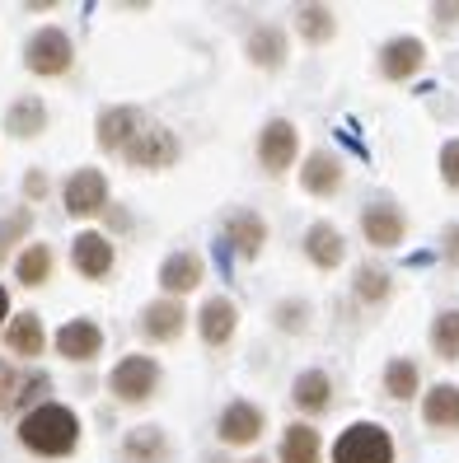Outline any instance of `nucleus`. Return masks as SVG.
<instances>
[{"label": "nucleus", "mask_w": 459, "mask_h": 463, "mask_svg": "<svg viewBox=\"0 0 459 463\" xmlns=\"http://www.w3.org/2000/svg\"><path fill=\"white\" fill-rule=\"evenodd\" d=\"M333 463H394V440L385 426L375 421H357L338 435L333 445Z\"/></svg>", "instance_id": "f03ea898"}, {"label": "nucleus", "mask_w": 459, "mask_h": 463, "mask_svg": "<svg viewBox=\"0 0 459 463\" xmlns=\"http://www.w3.org/2000/svg\"><path fill=\"white\" fill-rule=\"evenodd\" d=\"M305 318H310L305 299H282V305H277V328H282V333H301Z\"/></svg>", "instance_id": "2f4dec72"}, {"label": "nucleus", "mask_w": 459, "mask_h": 463, "mask_svg": "<svg viewBox=\"0 0 459 463\" xmlns=\"http://www.w3.org/2000/svg\"><path fill=\"white\" fill-rule=\"evenodd\" d=\"M295 29H301L305 43L319 47V43H329L338 33V19H333L329 5H301V10H295Z\"/></svg>", "instance_id": "bb28decb"}, {"label": "nucleus", "mask_w": 459, "mask_h": 463, "mask_svg": "<svg viewBox=\"0 0 459 463\" xmlns=\"http://www.w3.org/2000/svg\"><path fill=\"white\" fill-rule=\"evenodd\" d=\"M441 178H445V187H454V193H459V141H445L441 146Z\"/></svg>", "instance_id": "72a5a7b5"}, {"label": "nucleus", "mask_w": 459, "mask_h": 463, "mask_svg": "<svg viewBox=\"0 0 459 463\" xmlns=\"http://www.w3.org/2000/svg\"><path fill=\"white\" fill-rule=\"evenodd\" d=\"M19 440H24V449H33L43 458H62L80 445V421L62 402H38L33 412H24Z\"/></svg>", "instance_id": "f257e3e1"}, {"label": "nucleus", "mask_w": 459, "mask_h": 463, "mask_svg": "<svg viewBox=\"0 0 459 463\" xmlns=\"http://www.w3.org/2000/svg\"><path fill=\"white\" fill-rule=\"evenodd\" d=\"M234 328H239L234 299H230V295H211L206 305H202V314H197V333H202V342H206V346H225V342L234 337Z\"/></svg>", "instance_id": "1a4fd4ad"}, {"label": "nucleus", "mask_w": 459, "mask_h": 463, "mask_svg": "<svg viewBox=\"0 0 459 463\" xmlns=\"http://www.w3.org/2000/svg\"><path fill=\"white\" fill-rule=\"evenodd\" d=\"M295 150H301V136H295V127L286 118H273V122L258 131V165L273 174V178L295 165Z\"/></svg>", "instance_id": "39448f33"}, {"label": "nucleus", "mask_w": 459, "mask_h": 463, "mask_svg": "<svg viewBox=\"0 0 459 463\" xmlns=\"http://www.w3.org/2000/svg\"><path fill=\"white\" fill-rule=\"evenodd\" d=\"M43 127H47V108H43V99L24 94V99H14V103L5 108V131L19 136V141H33V136H43Z\"/></svg>", "instance_id": "a211bd4d"}, {"label": "nucleus", "mask_w": 459, "mask_h": 463, "mask_svg": "<svg viewBox=\"0 0 459 463\" xmlns=\"http://www.w3.org/2000/svg\"><path fill=\"white\" fill-rule=\"evenodd\" d=\"M5 314H10V295H5V286H0V323H5Z\"/></svg>", "instance_id": "4c0bfd02"}, {"label": "nucleus", "mask_w": 459, "mask_h": 463, "mask_svg": "<svg viewBox=\"0 0 459 463\" xmlns=\"http://www.w3.org/2000/svg\"><path fill=\"white\" fill-rule=\"evenodd\" d=\"M14 277H19L24 286H43V281L52 277V249H47V243H29V249L19 253Z\"/></svg>", "instance_id": "c85d7f7f"}, {"label": "nucleus", "mask_w": 459, "mask_h": 463, "mask_svg": "<svg viewBox=\"0 0 459 463\" xmlns=\"http://www.w3.org/2000/svg\"><path fill=\"white\" fill-rule=\"evenodd\" d=\"M5 346L14 351V356H24V361L43 356V346H47V337H43V318H38V314H19V318H10Z\"/></svg>", "instance_id": "4be33fe9"}, {"label": "nucleus", "mask_w": 459, "mask_h": 463, "mask_svg": "<svg viewBox=\"0 0 459 463\" xmlns=\"http://www.w3.org/2000/svg\"><path fill=\"white\" fill-rule=\"evenodd\" d=\"M422 421L431 430H459V389L454 384H436L422 398Z\"/></svg>", "instance_id": "6ab92c4d"}, {"label": "nucleus", "mask_w": 459, "mask_h": 463, "mask_svg": "<svg viewBox=\"0 0 459 463\" xmlns=\"http://www.w3.org/2000/svg\"><path fill=\"white\" fill-rule=\"evenodd\" d=\"M62 202L71 215H99L108 206V178L99 169H75L62 187Z\"/></svg>", "instance_id": "0eeeda50"}, {"label": "nucleus", "mask_w": 459, "mask_h": 463, "mask_svg": "<svg viewBox=\"0 0 459 463\" xmlns=\"http://www.w3.org/2000/svg\"><path fill=\"white\" fill-rule=\"evenodd\" d=\"M122 155H127V165H137V169H169L178 159V141H174L169 127H141Z\"/></svg>", "instance_id": "423d86ee"}, {"label": "nucleus", "mask_w": 459, "mask_h": 463, "mask_svg": "<svg viewBox=\"0 0 459 463\" xmlns=\"http://www.w3.org/2000/svg\"><path fill=\"white\" fill-rule=\"evenodd\" d=\"M301 183H305V193H314V197H333L342 187V159L333 150H314L305 159V169H301Z\"/></svg>", "instance_id": "dca6fc26"}, {"label": "nucleus", "mask_w": 459, "mask_h": 463, "mask_svg": "<svg viewBox=\"0 0 459 463\" xmlns=\"http://www.w3.org/2000/svg\"><path fill=\"white\" fill-rule=\"evenodd\" d=\"M431 351L441 361H459V309H441L431 323Z\"/></svg>", "instance_id": "cd10ccee"}, {"label": "nucleus", "mask_w": 459, "mask_h": 463, "mask_svg": "<svg viewBox=\"0 0 459 463\" xmlns=\"http://www.w3.org/2000/svg\"><path fill=\"white\" fill-rule=\"evenodd\" d=\"M159 286H165L169 295H183V290H193L202 286V258L197 253H169L165 267H159Z\"/></svg>", "instance_id": "aec40b11"}, {"label": "nucleus", "mask_w": 459, "mask_h": 463, "mask_svg": "<svg viewBox=\"0 0 459 463\" xmlns=\"http://www.w3.org/2000/svg\"><path fill=\"white\" fill-rule=\"evenodd\" d=\"M333 398V384H329V374L323 370H305V374H295V384H291V402L301 407V412H323Z\"/></svg>", "instance_id": "5701e85b"}, {"label": "nucleus", "mask_w": 459, "mask_h": 463, "mask_svg": "<svg viewBox=\"0 0 459 463\" xmlns=\"http://www.w3.org/2000/svg\"><path fill=\"white\" fill-rule=\"evenodd\" d=\"M422 61H426V47H422V38H389L385 47H380V75L385 80H413L417 71H422Z\"/></svg>", "instance_id": "9d476101"}, {"label": "nucleus", "mask_w": 459, "mask_h": 463, "mask_svg": "<svg viewBox=\"0 0 459 463\" xmlns=\"http://www.w3.org/2000/svg\"><path fill=\"white\" fill-rule=\"evenodd\" d=\"M29 221H33L29 211H14L10 221H0V258H5V253L14 249V239H19L24 230H29Z\"/></svg>", "instance_id": "473e14b6"}, {"label": "nucleus", "mask_w": 459, "mask_h": 463, "mask_svg": "<svg viewBox=\"0 0 459 463\" xmlns=\"http://www.w3.org/2000/svg\"><path fill=\"white\" fill-rule=\"evenodd\" d=\"M122 454H127L131 463H159V458L169 454L165 430H159V426H137V430L122 440Z\"/></svg>", "instance_id": "a878e982"}, {"label": "nucleus", "mask_w": 459, "mask_h": 463, "mask_svg": "<svg viewBox=\"0 0 459 463\" xmlns=\"http://www.w3.org/2000/svg\"><path fill=\"white\" fill-rule=\"evenodd\" d=\"M249 61L263 66V71H277L286 61V38L282 29H273V24H263V29L249 33Z\"/></svg>", "instance_id": "393cba45"}, {"label": "nucleus", "mask_w": 459, "mask_h": 463, "mask_svg": "<svg viewBox=\"0 0 459 463\" xmlns=\"http://www.w3.org/2000/svg\"><path fill=\"white\" fill-rule=\"evenodd\" d=\"M249 463H263V458H249Z\"/></svg>", "instance_id": "58836bf2"}, {"label": "nucleus", "mask_w": 459, "mask_h": 463, "mask_svg": "<svg viewBox=\"0 0 459 463\" xmlns=\"http://www.w3.org/2000/svg\"><path fill=\"white\" fill-rule=\"evenodd\" d=\"M319 454H323V440H319L314 426H305V421L286 426V435H282V463H319Z\"/></svg>", "instance_id": "b1692460"}, {"label": "nucleus", "mask_w": 459, "mask_h": 463, "mask_svg": "<svg viewBox=\"0 0 459 463\" xmlns=\"http://www.w3.org/2000/svg\"><path fill=\"white\" fill-rule=\"evenodd\" d=\"M24 193H29V197H47V174H29V178H24Z\"/></svg>", "instance_id": "f704fd0d"}, {"label": "nucleus", "mask_w": 459, "mask_h": 463, "mask_svg": "<svg viewBox=\"0 0 459 463\" xmlns=\"http://www.w3.org/2000/svg\"><path fill=\"white\" fill-rule=\"evenodd\" d=\"M57 351L66 361H80V365H90L99 351H103V333H99V323L94 318H71L66 328L57 333Z\"/></svg>", "instance_id": "f8f14e48"}, {"label": "nucleus", "mask_w": 459, "mask_h": 463, "mask_svg": "<svg viewBox=\"0 0 459 463\" xmlns=\"http://www.w3.org/2000/svg\"><path fill=\"white\" fill-rule=\"evenodd\" d=\"M436 14H441V24H450V19H459V5H436Z\"/></svg>", "instance_id": "e433bc0d"}, {"label": "nucleus", "mask_w": 459, "mask_h": 463, "mask_svg": "<svg viewBox=\"0 0 459 463\" xmlns=\"http://www.w3.org/2000/svg\"><path fill=\"white\" fill-rule=\"evenodd\" d=\"M71 57H75V47L62 29H38L29 38V47H24V66H29L33 75H66L71 71Z\"/></svg>", "instance_id": "7ed1b4c3"}, {"label": "nucleus", "mask_w": 459, "mask_h": 463, "mask_svg": "<svg viewBox=\"0 0 459 463\" xmlns=\"http://www.w3.org/2000/svg\"><path fill=\"white\" fill-rule=\"evenodd\" d=\"M342 249H347V243H342V234L333 230V225H310L305 230V258L314 262V267H323V271H333L338 262H342Z\"/></svg>", "instance_id": "412c9836"}, {"label": "nucleus", "mask_w": 459, "mask_h": 463, "mask_svg": "<svg viewBox=\"0 0 459 463\" xmlns=\"http://www.w3.org/2000/svg\"><path fill=\"white\" fill-rule=\"evenodd\" d=\"M141 131V113L137 108H103L99 113V146L103 150H127L131 146V136Z\"/></svg>", "instance_id": "f3484780"}, {"label": "nucleus", "mask_w": 459, "mask_h": 463, "mask_svg": "<svg viewBox=\"0 0 459 463\" xmlns=\"http://www.w3.org/2000/svg\"><path fill=\"white\" fill-rule=\"evenodd\" d=\"M357 295H361V305H385L389 299V277L380 267H357Z\"/></svg>", "instance_id": "7c9ffc66"}, {"label": "nucleus", "mask_w": 459, "mask_h": 463, "mask_svg": "<svg viewBox=\"0 0 459 463\" xmlns=\"http://www.w3.org/2000/svg\"><path fill=\"white\" fill-rule=\"evenodd\" d=\"M71 262H75V271L80 277H90V281H103L108 271H113V243H108L103 234H80L75 243H71Z\"/></svg>", "instance_id": "ddd939ff"}, {"label": "nucleus", "mask_w": 459, "mask_h": 463, "mask_svg": "<svg viewBox=\"0 0 459 463\" xmlns=\"http://www.w3.org/2000/svg\"><path fill=\"white\" fill-rule=\"evenodd\" d=\"M108 389L122 402H146L159 389V365L150 356H127V361L113 365V374H108Z\"/></svg>", "instance_id": "20e7f679"}, {"label": "nucleus", "mask_w": 459, "mask_h": 463, "mask_svg": "<svg viewBox=\"0 0 459 463\" xmlns=\"http://www.w3.org/2000/svg\"><path fill=\"white\" fill-rule=\"evenodd\" d=\"M215 435H221L225 445H253L258 435H263V412H258L253 402L234 398L225 412H221V421H215Z\"/></svg>", "instance_id": "9b49d317"}, {"label": "nucleus", "mask_w": 459, "mask_h": 463, "mask_svg": "<svg viewBox=\"0 0 459 463\" xmlns=\"http://www.w3.org/2000/svg\"><path fill=\"white\" fill-rule=\"evenodd\" d=\"M361 234L375 249H398L403 234H408V221H403V211L394 202H370L361 211Z\"/></svg>", "instance_id": "6e6552de"}, {"label": "nucleus", "mask_w": 459, "mask_h": 463, "mask_svg": "<svg viewBox=\"0 0 459 463\" xmlns=\"http://www.w3.org/2000/svg\"><path fill=\"white\" fill-rule=\"evenodd\" d=\"M385 389L389 398H417V365L408 356H398L385 365Z\"/></svg>", "instance_id": "c756f323"}, {"label": "nucleus", "mask_w": 459, "mask_h": 463, "mask_svg": "<svg viewBox=\"0 0 459 463\" xmlns=\"http://www.w3.org/2000/svg\"><path fill=\"white\" fill-rule=\"evenodd\" d=\"M445 258L459 267V225H450V230H445Z\"/></svg>", "instance_id": "c9c22d12"}, {"label": "nucleus", "mask_w": 459, "mask_h": 463, "mask_svg": "<svg viewBox=\"0 0 459 463\" xmlns=\"http://www.w3.org/2000/svg\"><path fill=\"white\" fill-rule=\"evenodd\" d=\"M183 323H187V309L178 299H155V305L141 309V333L150 342H174L183 333Z\"/></svg>", "instance_id": "2eb2a0df"}, {"label": "nucleus", "mask_w": 459, "mask_h": 463, "mask_svg": "<svg viewBox=\"0 0 459 463\" xmlns=\"http://www.w3.org/2000/svg\"><path fill=\"white\" fill-rule=\"evenodd\" d=\"M225 243H234V253L239 258H258L263 253V243H267V225H263V215L258 211H230L225 215Z\"/></svg>", "instance_id": "4468645a"}]
</instances>
